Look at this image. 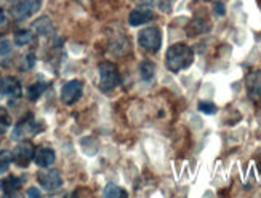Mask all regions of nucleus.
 <instances>
[{"label": "nucleus", "instance_id": "f257e3e1", "mask_svg": "<svg viewBox=\"0 0 261 198\" xmlns=\"http://www.w3.org/2000/svg\"><path fill=\"white\" fill-rule=\"evenodd\" d=\"M192 61H194V53H192L191 46L186 43H175L167 50L165 54V64L168 71L179 72L183 69H188Z\"/></svg>", "mask_w": 261, "mask_h": 198}, {"label": "nucleus", "instance_id": "f03ea898", "mask_svg": "<svg viewBox=\"0 0 261 198\" xmlns=\"http://www.w3.org/2000/svg\"><path fill=\"white\" fill-rule=\"evenodd\" d=\"M98 74H99V88L103 91H111L120 85V74L116 64L108 61L101 63L98 66Z\"/></svg>", "mask_w": 261, "mask_h": 198}, {"label": "nucleus", "instance_id": "7ed1b4c3", "mask_svg": "<svg viewBox=\"0 0 261 198\" xmlns=\"http://www.w3.org/2000/svg\"><path fill=\"white\" fill-rule=\"evenodd\" d=\"M140 46L147 53H157L162 46V34L157 27H146L138 36Z\"/></svg>", "mask_w": 261, "mask_h": 198}, {"label": "nucleus", "instance_id": "20e7f679", "mask_svg": "<svg viewBox=\"0 0 261 198\" xmlns=\"http://www.w3.org/2000/svg\"><path fill=\"white\" fill-rule=\"evenodd\" d=\"M43 131V125H40L39 122L34 120L32 115H28L24 120H21L15 131H13V139H24V137H31L36 136L37 133Z\"/></svg>", "mask_w": 261, "mask_h": 198}, {"label": "nucleus", "instance_id": "39448f33", "mask_svg": "<svg viewBox=\"0 0 261 198\" xmlns=\"http://www.w3.org/2000/svg\"><path fill=\"white\" fill-rule=\"evenodd\" d=\"M42 0H21V2L13 8V18L16 21H24L34 16L40 10Z\"/></svg>", "mask_w": 261, "mask_h": 198}, {"label": "nucleus", "instance_id": "423d86ee", "mask_svg": "<svg viewBox=\"0 0 261 198\" xmlns=\"http://www.w3.org/2000/svg\"><path fill=\"white\" fill-rule=\"evenodd\" d=\"M82 93H84L82 81L81 80H71L63 87L61 99L64 104H67V106H72V104H75L79 99L82 98Z\"/></svg>", "mask_w": 261, "mask_h": 198}, {"label": "nucleus", "instance_id": "0eeeda50", "mask_svg": "<svg viewBox=\"0 0 261 198\" xmlns=\"http://www.w3.org/2000/svg\"><path fill=\"white\" fill-rule=\"evenodd\" d=\"M34 146L32 143L29 141H22L21 144H18L13 150V154H11V157H13V161L16 163L18 166L21 168H26L31 160L34 158Z\"/></svg>", "mask_w": 261, "mask_h": 198}, {"label": "nucleus", "instance_id": "6e6552de", "mask_svg": "<svg viewBox=\"0 0 261 198\" xmlns=\"http://www.w3.org/2000/svg\"><path fill=\"white\" fill-rule=\"evenodd\" d=\"M39 184L45 190L53 192V190H58L61 185H63V179H61V174L56 171V169H47V171H42L39 173L37 176Z\"/></svg>", "mask_w": 261, "mask_h": 198}, {"label": "nucleus", "instance_id": "1a4fd4ad", "mask_svg": "<svg viewBox=\"0 0 261 198\" xmlns=\"http://www.w3.org/2000/svg\"><path fill=\"white\" fill-rule=\"evenodd\" d=\"M21 83L15 77H5L0 80V95H4L10 99H18L21 96Z\"/></svg>", "mask_w": 261, "mask_h": 198}, {"label": "nucleus", "instance_id": "9d476101", "mask_svg": "<svg viewBox=\"0 0 261 198\" xmlns=\"http://www.w3.org/2000/svg\"><path fill=\"white\" fill-rule=\"evenodd\" d=\"M245 87L250 99L256 101L261 98V71H252L245 77Z\"/></svg>", "mask_w": 261, "mask_h": 198}, {"label": "nucleus", "instance_id": "9b49d317", "mask_svg": "<svg viewBox=\"0 0 261 198\" xmlns=\"http://www.w3.org/2000/svg\"><path fill=\"white\" fill-rule=\"evenodd\" d=\"M32 160L36 161V165H39L42 168H48L55 163L56 155L53 152V149H50V147H37L36 150H34Z\"/></svg>", "mask_w": 261, "mask_h": 198}, {"label": "nucleus", "instance_id": "f8f14e48", "mask_svg": "<svg viewBox=\"0 0 261 198\" xmlns=\"http://www.w3.org/2000/svg\"><path fill=\"white\" fill-rule=\"evenodd\" d=\"M152 16H154V13L149 7H140V8H135L130 13L128 22H130V26H141L149 19H152Z\"/></svg>", "mask_w": 261, "mask_h": 198}, {"label": "nucleus", "instance_id": "ddd939ff", "mask_svg": "<svg viewBox=\"0 0 261 198\" xmlns=\"http://www.w3.org/2000/svg\"><path fill=\"white\" fill-rule=\"evenodd\" d=\"M21 184H22V181L19 178H16V176H7V178H4L2 181H0V189H2V192L5 195L10 196V195L16 193L21 189Z\"/></svg>", "mask_w": 261, "mask_h": 198}, {"label": "nucleus", "instance_id": "4468645a", "mask_svg": "<svg viewBox=\"0 0 261 198\" xmlns=\"http://www.w3.org/2000/svg\"><path fill=\"white\" fill-rule=\"evenodd\" d=\"M47 88H48V83H45V81H36V83H32L28 88V98L31 101H37Z\"/></svg>", "mask_w": 261, "mask_h": 198}, {"label": "nucleus", "instance_id": "2eb2a0df", "mask_svg": "<svg viewBox=\"0 0 261 198\" xmlns=\"http://www.w3.org/2000/svg\"><path fill=\"white\" fill-rule=\"evenodd\" d=\"M34 29L39 32V36H50L53 32V24L48 18H40L39 21L34 22Z\"/></svg>", "mask_w": 261, "mask_h": 198}, {"label": "nucleus", "instance_id": "dca6fc26", "mask_svg": "<svg viewBox=\"0 0 261 198\" xmlns=\"http://www.w3.org/2000/svg\"><path fill=\"white\" fill-rule=\"evenodd\" d=\"M140 74H141V78L146 80V81L152 80L154 78V74H155V64L151 63V61L141 63V66H140Z\"/></svg>", "mask_w": 261, "mask_h": 198}, {"label": "nucleus", "instance_id": "f3484780", "mask_svg": "<svg viewBox=\"0 0 261 198\" xmlns=\"http://www.w3.org/2000/svg\"><path fill=\"white\" fill-rule=\"evenodd\" d=\"M34 40V34L28 29H22V31H18L15 34V43L18 46H24V45H29L31 42Z\"/></svg>", "mask_w": 261, "mask_h": 198}, {"label": "nucleus", "instance_id": "a211bd4d", "mask_svg": "<svg viewBox=\"0 0 261 198\" xmlns=\"http://www.w3.org/2000/svg\"><path fill=\"white\" fill-rule=\"evenodd\" d=\"M11 161H13V157H11V154L8 152V150H0V174L8 171Z\"/></svg>", "mask_w": 261, "mask_h": 198}, {"label": "nucleus", "instance_id": "6ab92c4d", "mask_svg": "<svg viewBox=\"0 0 261 198\" xmlns=\"http://www.w3.org/2000/svg\"><path fill=\"white\" fill-rule=\"evenodd\" d=\"M103 195L105 196H114V198H122V196H127V192L125 190H122L120 187H117V185H114V184H109L108 187L105 189V192H103Z\"/></svg>", "mask_w": 261, "mask_h": 198}, {"label": "nucleus", "instance_id": "aec40b11", "mask_svg": "<svg viewBox=\"0 0 261 198\" xmlns=\"http://www.w3.org/2000/svg\"><path fill=\"white\" fill-rule=\"evenodd\" d=\"M11 56V45L8 40L0 42V64H5Z\"/></svg>", "mask_w": 261, "mask_h": 198}, {"label": "nucleus", "instance_id": "412c9836", "mask_svg": "<svg viewBox=\"0 0 261 198\" xmlns=\"http://www.w3.org/2000/svg\"><path fill=\"white\" fill-rule=\"evenodd\" d=\"M199 110L202 114L213 115V114H217V106H215V104L210 102V101H200L199 102Z\"/></svg>", "mask_w": 261, "mask_h": 198}, {"label": "nucleus", "instance_id": "4be33fe9", "mask_svg": "<svg viewBox=\"0 0 261 198\" xmlns=\"http://www.w3.org/2000/svg\"><path fill=\"white\" fill-rule=\"evenodd\" d=\"M8 125H10V115L7 114L5 109L0 107V131H4Z\"/></svg>", "mask_w": 261, "mask_h": 198}, {"label": "nucleus", "instance_id": "5701e85b", "mask_svg": "<svg viewBox=\"0 0 261 198\" xmlns=\"http://www.w3.org/2000/svg\"><path fill=\"white\" fill-rule=\"evenodd\" d=\"M215 13H217L218 16H223L226 13V10H224V5L221 2H217L215 4Z\"/></svg>", "mask_w": 261, "mask_h": 198}, {"label": "nucleus", "instance_id": "b1692460", "mask_svg": "<svg viewBox=\"0 0 261 198\" xmlns=\"http://www.w3.org/2000/svg\"><path fill=\"white\" fill-rule=\"evenodd\" d=\"M7 26V18H5V11L0 8V31Z\"/></svg>", "mask_w": 261, "mask_h": 198}, {"label": "nucleus", "instance_id": "393cba45", "mask_svg": "<svg viewBox=\"0 0 261 198\" xmlns=\"http://www.w3.org/2000/svg\"><path fill=\"white\" fill-rule=\"evenodd\" d=\"M28 196H40V192L36 187H32V189L28 190Z\"/></svg>", "mask_w": 261, "mask_h": 198}, {"label": "nucleus", "instance_id": "a878e982", "mask_svg": "<svg viewBox=\"0 0 261 198\" xmlns=\"http://www.w3.org/2000/svg\"><path fill=\"white\" fill-rule=\"evenodd\" d=\"M258 120H259V123H261V109L258 110Z\"/></svg>", "mask_w": 261, "mask_h": 198}, {"label": "nucleus", "instance_id": "bb28decb", "mask_svg": "<svg viewBox=\"0 0 261 198\" xmlns=\"http://www.w3.org/2000/svg\"><path fill=\"white\" fill-rule=\"evenodd\" d=\"M143 2H147V4H151V2H152V0H143Z\"/></svg>", "mask_w": 261, "mask_h": 198}]
</instances>
